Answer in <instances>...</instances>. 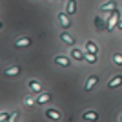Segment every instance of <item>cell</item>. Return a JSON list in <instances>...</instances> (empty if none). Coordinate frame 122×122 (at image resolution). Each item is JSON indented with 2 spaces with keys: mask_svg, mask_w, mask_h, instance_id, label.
<instances>
[{
  "mask_svg": "<svg viewBox=\"0 0 122 122\" xmlns=\"http://www.w3.org/2000/svg\"><path fill=\"white\" fill-rule=\"evenodd\" d=\"M118 16H120V13H118L117 9L115 11H111V15H109V20H107V29L106 31H113V27H115V24L118 22Z\"/></svg>",
  "mask_w": 122,
  "mask_h": 122,
  "instance_id": "1",
  "label": "cell"
},
{
  "mask_svg": "<svg viewBox=\"0 0 122 122\" xmlns=\"http://www.w3.org/2000/svg\"><path fill=\"white\" fill-rule=\"evenodd\" d=\"M58 22H60L62 29H69L71 27V18L67 13H58Z\"/></svg>",
  "mask_w": 122,
  "mask_h": 122,
  "instance_id": "2",
  "label": "cell"
},
{
  "mask_svg": "<svg viewBox=\"0 0 122 122\" xmlns=\"http://www.w3.org/2000/svg\"><path fill=\"white\" fill-rule=\"evenodd\" d=\"M46 117L49 118V120L58 122L62 118V115H60V111H56V109H47V111H46Z\"/></svg>",
  "mask_w": 122,
  "mask_h": 122,
  "instance_id": "3",
  "label": "cell"
},
{
  "mask_svg": "<svg viewBox=\"0 0 122 122\" xmlns=\"http://www.w3.org/2000/svg\"><path fill=\"white\" fill-rule=\"evenodd\" d=\"M98 82V75H91L89 78L86 80V84H84V87H86V91H89V89H93V86Z\"/></svg>",
  "mask_w": 122,
  "mask_h": 122,
  "instance_id": "4",
  "label": "cell"
},
{
  "mask_svg": "<svg viewBox=\"0 0 122 122\" xmlns=\"http://www.w3.org/2000/svg\"><path fill=\"white\" fill-rule=\"evenodd\" d=\"M55 62H56V64H60L62 67L71 66V60H69L67 56H64V55H58V56H55Z\"/></svg>",
  "mask_w": 122,
  "mask_h": 122,
  "instance_id": "5",
  "label": "cell"
},
{
  "mask_svg": "<svg viewBox=\"0 0 122 122\" xmlns=\"http://www.w3.org/2000/svg\"><path fill=\"white\" fill-rule=\"evenodd\" d=\"M118 86H122V75H117L115 78H111V80L107 82V87H111V89H115Z\"/></svg>",
  "mask_w": 122,
  "mask_h": 122,
  "instance_id": "6",
  "label": "cell"
},
{
  "mask_svg": "<svg viewBox=\"0 0 122 122\" xmlns=\"http://www.w3.org/2000/svg\"><path fill=\"white\" fill-rule=\"evenodd\" d=\"M60 40L66 42V44H69V46H73V44H75V38H73L67 31H62V33H60Z\"/></svg>",
  "mask_w": 122,
  "mask_h": 122,
  "instance_id": "7",
  "label": "cell"
},
{
  "mask_svg": "<svg viewBox=\"0 0 122 122\" xmlns=\"http://www.w3.org/2000/svg\"><path fill=\"white\" fill-rule=\"evenodd\" d=\"M82 118H84V120H89V122H97L98 120V115L95 111H84Z\"/></svg>",
  "mask_w": 122,
  "mask_h": 122,
  "instance_id": "8",
  "label": "cell"
},
{
  "mask_svg": "<svg viewBox=\"0 0 122 122\" xmlns=\"http://www.w3.org/2000/svg\"><path fill=\"white\" fill-rule=\"evenodd\" d=\"M117 9V2L111 0V2H106V4L100 5V11H115Z\"/></svg>",
  "mask_w": 122,
  "mask_h": 122,
  "instance_id": "9",
  "label": "cell"
},
{
  "mask_svg": "<svg viewBox=\"0 0 122 122\" xmlns=\"http://www.w3.org/2000/svg\"><path fill=\"white\" fill-rule=\"evenodd\" d=\"M27 86L31 87V91H35V93H40L42 91L40 82H36V80H29V82H27Z\"/></svg>",
  "mask_w": 122,
  "mask_h": 122,
  "instance_id": "10",
  "label": "cell"
},
{
  "mask_svg": "<svg viewBox=\"0 0 122 122\" xmlns=\"http://www.w3.org/2000/svg\"><path fill=\"white\" fill-rule=\"evenodd\" d=\"M66 13H67V15H75V13H76V2H75V0H69V2H67Z\"/></svg>",
  "mask_w": 122,
  "mask_h": 122,
  "instance_id": "11",
  "label": "cell"
},
{
  "mask_svg": "<svg viewBox=\"0 0 122 122\" xmlns=\"http://www.w3.org/2000/svg\"><path fill=\"white\" fill-rule=\"evenodd\" d=\"M18 73H20V66H13V67H7V69H5V75L7 76H16Z\"/></svg>",
  "mask_w": 122,
  "mask_h": 122,
  "instance_id": "12",
  "label": "cell"
},
{
  "mask_svg": "<svg viewBox=\"0 0 122 122\" xmlns=\"http://www.w3.org/2000/svg\"><path fill=\"white\" fill-rule=\"evenodd\" d=\"M95 25H97L98 31H106V29H107V25L104 24V20H102L100 16H95Z\"/></svg>",
  "mask_w": 122,
  "mask_h": 122,
  "instance_id": "13",
  "label": "cell"
},
{
  "mask_svg": "<svg viewBox=\"0 0 122 122\" xmlns=\"http://www.w3.org/2000/svg\"><path fill=\"white\" fill-rule=\"evenodd\" d=\"M31 44V40L27 38V36H24V38H18V40L15 42V46L16 47H25V46H29Z\"/></svg>",
  "mask_w": 122,
  "mask_h": 122,
  "instance_id": "14",
  "label": "cell"
},
{
  "mask_svg": "<svg viewBox=\"0 0 122 122\" xmlns=\"http://www.w3.org/2000/svg\"><path fill=\"white\" fill-rule=\"evenodd\" d=\"M49 100H51V95H49V93H42L40 97H38V100H36V104H40V106H42V104H47Z\"/></svg>",
  "mask_w": 122,
  "mask_h": 122,
  "instance_id": "15",
  "label": "cell"
},
{
  "mask_svg": "<svg viewBox=\"0 0 122 122\" xmlns=\"http://www.w3.org/2000/svg\"><path fill=\"white\" fill-rule=\"evenodd\" d=\"M86 51H87V53H93V55H95V53L98 51V47L95 46V42H93V40H89V42L86 44Z\"/></svg>",
  "mask_w": 122,
  "mask_h": 122,
  "instance_id": "16",
  "label": "cell"
},
{
  "mask_svg": "<svg viewBox=\"0 0 122 122\" xmlns=\"http://www.w3.org/2000/svg\"><path fill=\"white\" fill-rule=\"evenodd\" d=\"M71 55H73V58H76V60H84V53H82L80 49H73Z\"/></svg>",
  "mask_w": 122,
  "mask_h": 122,
  "instance_id": "17",
  "label": "cell"
},
{
  "mask_svg": "<svg viewBox=\"0 0 122 122\" xmlns=\"http://www.w3.org/2000/svg\"><path fill=\"white\" fill-rule=\"evenodd\" d=\"M84 58H86V60L89 62V64H95V62H97V56L93 55V53H87V51L84 53Z\"/></svg>",
  "mask_w": 122,
  "mask_h": 122,
  "instance_id": "18",
  "label": "cell"
},
{
  "mask_svg": "<svg viewBox=\"0 0 122 122\" xmlns=\"http://www.w3.org/2000/svg\"><path fill=\"white\" fill-rule=\"evenodd\" d=\"M111 58H113V62H115L117 66H122V55H120V53H115Z\"/></svg>",
  "mask_w": 122,
  "mask_h": 122,
  "instance_id": "19",
  "label": "cell"
},
{
  "mask_svg": "<svg viewBox=\"0 0 122 122\" xmlns=\"http://www.w3.org/2000/svg\"><path fill=\"white\" fill-rule=\"evenodd\" d=\"M16 118H18V113H11V115H9V118H7V122H16Z\"/></svg>",
  "mask_w": 122,
  "mask_h": 122,
  "instance_id": "20",
  "label": "cell"
},
{
  "mask_svg": "<svg viewBox=\"0 0 122 122\" xmlns=\"http://www.w3.org/2000/svg\"><path fill=\"white\" fill-rule=\"evenodd\" d=\"M9 118V113H0V122H7Z\"/></svg>",
  "mask_w": 122,
  "mask_h": 122,
  "instance_id": "21",
  "label": "cell"
},
{
  "mask_svg": "<svg viewBox=\"0 0 122 122\" xmlns=\"http://www.w3.org/2000/svg\"><path fill=\"white\" fill-rule=\"evenodd\" d=\"M24 102H25V106H29V107H31V106H33V104H35V102L31 100V98H25V100H24Z\"/></svg>",
  "mask_w": 122,
  "mask_h": 122,
  "instance_id": "22",
  "label": "cell"
},
{
  "mask_svg": "<svg viewBox=\"0 0 122 122\" xmlns=\"http://www.w3.org/2000/svg\"><path fill=\"white\" fill-rule=\"evenodd\" d=\"M118 29H122V22H118Z\"/></svg>",
  "mask_w": 122,
  "mask_h": 122,
  "instance_id": "23",
  "label": "cell"
},
{
  "mask_svg": "<svg viewBox=\"0 0 122 122\" xmlns=\"http://www.w3.org/2000/svg\"><path fill=\"white\" fill-rule=\"evenodd\" d=\"M0 29H2V22H0Z\"/></svg>",
  "mask_w": 122,
  "mask_h": 122,
  "instance_id": "24",
  "label": "cell"
},
{
  "mask_svg": "<svg viewBox=\"0 0 122 122\" xmlns=\"http://www.w3.org/2000/svg\"><path fill=\"white\" fill-rule=\"evenodd\" d=\"M120 122H122V115H120Z\"/></svg>",
  "mask_w": 122,
  "mask_h": 122,
  "instance_id": "25",
  "label": "cell"
}]
</instances>
